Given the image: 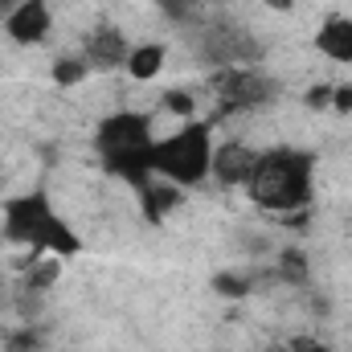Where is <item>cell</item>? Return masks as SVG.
Masks as SVG:
<instances>
[{
    "instance_id": "obj_12",
    "label": "cell",
    "mask_w": 352,
    "mask_h": 352,
    "mask_svg": "<svg viewBox=\"0 0 352 352\" xmlns=\"http://www.w3.org/2000/svg\"><path fill=\"white\" fill-rule=\"evenodd\" d=\"M62 258H58V254H37V263L29 266V287H37V291H41V287H54V283H58V270H62Z\"/></svg>"
},
{
    "instance_id": "obj_8",
    "label": "cell",
    "mask_w": 352,
    "mask_h": 352,
    "mask_svg": "<svg viewBox=\"0 0 352 352\" xmlns=\"http://www.w3.org/2000/svg\"><path fill=\"white\" fill-rule=\"evenodd\" d=\"M311 45L332 66H352V16H344V12L324 16L320 29H316V37H311Z\"/></svg>"
},
{
    "instance_id": "obj_15",
    "label": "cell",
    "mask_w": 352,
    "mask_h": 352,
    "mask_svg": "<svg viewBox=\"0 0 352 352\" xmlns=\"http://www.w3.org/2000/svg\"><path fill=\"white\" fill-rule=\"evenodd\" d=\"M307 107L311 111H332V87H316L307 94Z\"/></svg>"
},
{
    "instance_id": "obj_16",
    "label": "cell",
    "mask_w": 352,
    "mask_h": 352,
    "mask_svg": "<svg viewBox=\"0 0 352 352\" xmlns=\"http://www.w3.org/2000/svg\"><path fill=\"white\" fill-rule=\"evenodd\" d=\"M213 287H217L221 295H234V299L246 295V283H238V278H213Z\"/></svg>"
},
{
    "instance_id": "obj_13",
    "label": "cell",
    "mask_w": 352,
    "mask_h": 352,
    "mask_svg": "<svg viewBox=\"0 0 352 352\" xmlns=\"http://www.w3.org/2000/svg\"><path fill=\"white\" fill-rule=\"evenodd\" d=\"M160 107H164L168 115H176L180 123H184V119H197V98H192L188 90H168V94L160 98Z\"/></svg>"
},
{
    "instance_id": "obj_19",
    "label": "cell",
    "mask_w": 352,
    "mask_h": 352,
    "mask_svg": "<svg viewBox=\"0 0 352 352\" xmlns=\"http://www.w3.org/2000/svg\"><path fill=\"white\" fill-rule=\"evenodd\" d=\"M4 4H16V0H0V8H4Z\"/></svg>"
},
{
    "instance_id": "obj_11",
    "label": "cell",
    "mask_w": 352,
    "mask_h": 352,
    "mask_svg": "<svg viewBox=\"0 0 352 352\" xmlns=\"http://www.w3.org/2000/svg\"><path fill=\"white\" fill-rule=\"evenodd\" d=\"M87 74H90L87 58H58V62H54V82H58V87H78Z\"/></svg>"
},
{
    "instance_id": "obj_3",
    "label": "cell",
    "mask_w": 352,
    "mask_h": 352,
    "mask_svg": "<svg viewBox=\"0 0 352 352\" xmlns=\"http://www.w3.org/2000/svg\"><path fill=\"white\" fill-rule=\"evenodd\" d=\"M4 238L37 254H58V258H74L82 250V238L50 205L45 192H21L4 205Z\"/></svg>"
},
{
    "instance_id": "obj_2",
    "label": "cell",
    "mask_w": 352,
    "mask_h": 352,
    "mask_svg": "<svg viewBox=\"0 0 352 352\" xmlns=\"http://www.w3.org/2000/svg\"><path fill=\"white\" fill-rule=\"evenodd\" d=\"M316 184V156L303 148H266L246 180V197L270 213H287L311 201Z\"/></svg>"
},
{
    "instance_id": "obj_14",
    "label": "cell",
    "mask_w": 352,
    "mask_h": 352,
    "mask_svg": "<svg viewBox=\"0 0 352 352\" xmlns=\"http://www.w3.org/2000/svg\"><path fill=\"white\" fill-rule=\"evenodd\" d=\"M332 111L352 115V82H332Z\"/></svg>"
},
{
    "instance_id": "obj_18",
    "label": "cell",
    "mask_w": 352,
    "mask_h": 352,
    "mask_svg": "<svg viewBox=\"0 0 352 352\" xmlns=\"http://www.w3.org/2000/svg\"><path fill=\"white\" fill-rule=\"evenodd\" d=\"M270 8H291V0H266Z\"/></svg>"
},
{
    "instance_id": "obj_4",
    "label": "cell",
    "mask_w": 352,
    "mask_h": 352,
    "mask_svg": "<svg viewBox=\"0 0 352 352\" xmlns=\"http://www.w3.org/2000/svg\"><path fill=\"white\" fill-rule=\"evenodd\" d=\"M209 164H213V135L205 119H184L176 131L156 140L152 152V176L168 180L176 188H197L209 180Z\"/></svg>"
},
{
    "instance_id": "obj_17",
    "label": "cell",
    "mask_w": 352,
    "mask_h": 352,
    "mask_svg": "<svg viewBox=\"0 0 352 352\" xmlns=\"http://www.w3.org/2000/svg\"><path fill=\"white\" fill-rule=\"evenodd\" d=\"M291 349H295V352H332L328 344H320V340H307V344H303V340H295Z\"/></svg>"
},
{
    "instance_id": "obj_6",
    "label": "cell",
    "mask_w": 352,
    "mask_h": 352,
    "mask_svg": "<svg viewBox=\"0 0 352 352\" xmlns=\"http://www.w3.org/2000/svg\"><path fill=\"white\" fill-rule=\"evenodd\" d=\"M258 164V152L242 140H230V144H213V164H209V176L226 188H246V180Z\"/></svg>"
},
{
    "instance_id": "obj_7",
    "label": "cell",
    "mask_w": 352,
    "mask_h": 352,
    "mask_svg": "<svg viewBox=\"0 0 352 352\" xmlns=\"http://www.w3.org/2000/svg\"><path fill=\"white\" fill-rule=\"evenodd\" d=\"M127 54H131V41L123 37V29H115V25H98L94 33L87 37V45H82V58H87L90 70H119L123 62H127Z\"/></svg>"
},
{
    "instance_id": "obj_9",
    "label": "cell",
    "mask_w": 352,
    "mask_h": 352,
    "mask_svg": "<svg viewBox=\"0 0 352 352\" xmlns=\"http://www.w3.org/2000/svg\"><path fill=\"white\" fill-rule=\"evenodd\" d=\"M217 94L226 98V107H258V102H266L270 87L254 70H230L217 78Z\"/></svg>"
},
{
    "instance_id": "obj_5",
    "label": "cell",
    "mask_w": 352,
    "mask_h": 352,
    "mask_svg": "<svg viewBox=\"0 0 352 352\" xmlns=\"http://www.w3.org/2000/svg\"><path fill=\"white\" fill-rule=\"evenodd\" d=\"M50 29H54V12H50L45 0H16V4H8V16H4L8 41L37 45V41L50 37Z\"/></svg>"
},
{
    "instance_id": "obj_1",
    "label": "cell",
    "mask_w": 352,
    "mask_h": 352,
    "mask_svg": "<svg viewBox=\"0 0 352 352\" xmlns=\"http://www.w3.org/2000/svg\"><path fill=\"white\" fill-rule=\"evenodd\" d=\"M156 123L144 111H111L94 127V152L102 168L135 188L152 180V152H156Z\"/></svg>"
},
{
    "instance_id": "obj_10",
    "label": "cell",
    "mask_w": 352,
    "mask_h": 352,
    "mask_svg": "<svg viewBox=\"0 0 352 352\" xmlns=\"http://www.w3.org/2000/svg\"><path fill=\"white\" fill-rule=\"evenodd\" d=\"M164 62H168V50H164L160 41H140V45H131L123 70H127V78H135V82H152V78H160Z\"/></svg>"
}]
</instances>
